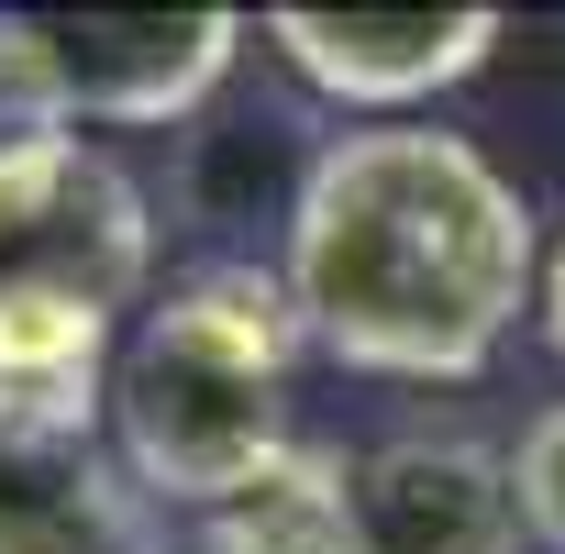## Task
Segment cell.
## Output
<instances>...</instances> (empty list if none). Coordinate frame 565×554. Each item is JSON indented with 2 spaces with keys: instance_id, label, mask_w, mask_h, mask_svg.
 Instances as JSON below:
<instances>
[{
  "instance_id": "obj_1",
  "label": "cell",
  "mask_w": 565,
  "mask_h": 554,
  "mask_svg": "<svg viewBox=\"0 0 565 554\" xmlns=\"http://www.w3.org/2000/svg\"><path fill=\"white\" fill-rule=\"evenodd\" d=\"M277 289L300 311V344L333 366L388 388H466L543 289V233L488 145L433 122H355L300 167Z\"/></svg>"
},
{
  "instance_id": "obj_2",
  "label": "cell",
  "mask_w": 565,
  "mask_h": 554,
  "mask_svg": "<svg viewBox=\"0 0 565 554\" xmlns=\"http://www.w3.org/2000/svg\"><path fill=\"white\" fill-rule=\"evenodd\" d=\"M289 366H300V311L266 266H189L167 300L122 333L111 366V455L167 521H211L289 455Z\"/></svg>"
},
{
  "instance_id": "obj_3",
  "label": "cell",
  "mask_w": 565,
  "mask_h": 554,
  "mask_svg": "<svg viewBox=\"0 0 565 554\" xmlns=\"http://www.w3.org/2000/svg\"><path fill=\"white\" fill-rule=\"evenodd\" d=\"M34 56L78 134H167L222 100L244 23L233 12H34Z\"/></svg>"
},
{
  "instance_id": "obj_4",
  "label": "cell",
  "mask_w": 565,
  "mask_h": 554,
  "mask_svg": "<svg viewBox=\"0 0 565 554\" xmlns=\"http://www.w3.org/2000/svg\"><path fill=\"white\" fill-rule=\"evenodd\" d=\"M156 277V200L134 189L122 156L67 145L34 189L0 200V289L34 300H78L100 322H122Z\"/></svg>"
},
{
  "instance_id": "obj_5",
  "label": "cell",
  "mask_w": 565,
  "mask_h": 554,
  "mask_svg": "<svg viewBox=\"0 0 565 554\" xmlns=\"http://www.w3.org/2000/svg\"><path fill=\"white\" fill-rule=\"evenodd\" d=\"M344 521L355 554H521V488H510V444L488 433H377L344 477Z\"/></svg>"
},
{
  "instance_id": "obj_6",
  "label": "cell",
  "mask_w": 565,
  "mask_h": 554,
  "mask_svg": "<svg viewBox=\"0 0 565 554\" xmlns=\"http://www.w3.org/2000/svg\"><path fill=\"white\" fill-rule=\"evenodd\" d=\"M499 12H266V45L333 111H422L499 56Z\"/></svg>"
},
{
  "instance_id": "obj_7",
  "label": "cell",
  "mask_w": 565,
  "mask_h": 554,
  "mask_svg": "<svg viewBox=\"0 0 565 554\" xmlns=\"http://www.w3.org/2000/svg\"><path fill=\"white\" fill-rule=\"evenodd\" d=\"M111 366H122V322L0 289V444H100Z\"/></svg>"
},
{
  "instance_id": "obj_8",
  "label": "cell",
  "mask_w": 565,
  "mask_h": 554,
  "mask_svg": "<svg viewBox=\"0 0 565 554\" xmlns=\"http://www.w3.org/2000/svg\"><path fill=\"white\" fill-rule=\"evenodd\" d=\"M0 554H178L167 510L100 444H0Z\"/></svg>"
},
{
  "instance_id": "obj_9",
  "label": "cell",
  "mask_w": 565,
  "mask_h": 554,
  "mask_svg": "<svg viewBox=\"0 0 565 554\" xmlns=\"http://www.w3.org/2000/svg\"><path fill=\"white\" fill-rule=\"evenodd\" d=\"M344 477H355V455H333V444H289L244 499H222L211 521H189V554H355Z\"/></svg>"
},
{
  "instance_id": "obj_10",
  "label": "cell",
  "mask_w": 565,
  "mask_h": 554,
  "mask_svg": "<svg viewBox=\"0 0 565 554\" xmlns=\"http://www.w3.org/2000/svg\"><path fill=\"white\" fill-rule=\"evenodd\" d=\"M67 145H78V122H67L45 56H34V12H0V200L34 189Z\"/></svg>"
},
{
  "instance_id": "obj_11",
  "label": "cell",
  "mask_w": 565,
  "mask_h": 554,
  "mask_svg": "<svg viewBox=\"0 0 565 554\" xmlns=\"http://www.w3.org/2000/svg\"><path fill=\"white\" fill-rule=\"evenodd\" d=\"M510 488H521V532H532L543 554H565V399L521 422V444H510Z\"/></svg>"
},
{
  "instance_id": "obj_12",
  "label": "cell",
  "mask_w": 565,
  "mask_h": 554,
  "mask_svg": "<svg viewBox=\"0 0 565 554\" xmlns=\"http://www.w3.org/2000/svg\"><path fill=\"white\" fill-rule=\"evenodd\" d=\"M532 322H543V344L565 355V244L543 255V289H532Z\"/></svg>"
},
{
  "instance_id": "obj_13",
  "label": "cell",
  "mask_w": 565,
  "mask_h": 554,
  "mask_svg": "<svg viewBox=\"0 0 565 554\" xmlns=\"http://www.w3.org/2000/svg\"><path fill=\"white\" fill-rule=\"evenodd\" d=\"M178 554H189V543H178Z\"/></svg>"
}]
</instances>
